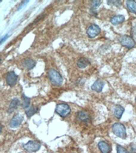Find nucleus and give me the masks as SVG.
I'll return each mask as SVG.
<instances>
[{
	"mask_svg": "<svg viewBox=\"0 0 136 153\" xmlns=\"http://www.w3.org/2000/svg\"><path fill=\"white\" fill-rule=\"evenodd\" d=\"M48 76L51 83L55 86H60L63 83V78H62L61 75L55 69H52L49 70L48 72Z\"/></svg>",
	"mask_w": 136,
	"mask_h": 153,
	"instance_id": "obj_1",
	"label": "nucleus"
},
{
	"mask_svg": "<svg viewBox=\"0 0 136 153\" xmlns=\"http://www.w3.org/2000/svg\"><path fill=\"white\" fill-rule=\"evenodd\" d=\"M112 131H113V133L115 136H117L119 138L125 139L126 137V128H125V127L122 124L115 123V124H113V126H112Z\"/></svg>",
	"mask_w": 136,
	"mask_h": 153,
	"instance_id": "obj_2",
	"label": "nucleus"
},
{
	"mask_svg": "<svg viewBox=\"0 0 136 153\" xmlns=\"http://www.w3.org/2000/svg\"><path fill=\"white\" fill-rule=\"evenodd\" d=\"M56 112L62 117H66L71 112V108L67 104H58L56 106Z\"/></svg>",
	"mask_w": 136,
	"mask_h": 153,
	"instance_id": "obj_3",
	"label": "nucleus"
},
{
	"mask_svg": "<svg viewBox=\"0 0 136 153\" xmlns=\"http://www.w3.org/2000/svg\"><path fill=\"white\" fill-rule=\"evenodd\" d=\"M119 42L122 45H123L127 49H131L135 45V42L134 41L133 38L127 35L122 36L121 38H119Z\"/></svg>",
	"mask_w": 136,
	"mask_h": 153,
	"instance_id": "obj_4",
	"label": "nucleus"
},
{
	"mask_svg": "<svg viewBox=\"0 0 136 153\" xmlns=\"http://www.w3.org/2000/svg\"><path fill=\"white\" fill-rule=\"evenodd\" d=\"M41 148V143L35 140H30L24 145V148L30 152H35Z\"/></svg>",
	"mask_w": 136,
	"mask_h": 153,
	"instance_id": "obj_5",
	"label": "nucleus"
},
{
	"mask_svg": "<svg viewBox=\"0 0 136 153\" xmlns=\"http://www.w3.org/2000/svg\"><path fill=\"white\" fill-rule=\"evenodd\" d=\"M18 78V76H17L14 71L8 72L6 76V81H7V85L10 86H14L17 83Z\"/></svg>",
	"mask_w": 136,
	"mask_h": 153,
	"instance_id": "obj_6",
	"label": "nucleus"
},
{
	"mask_svg": "<svg viewBox=\"0 0 136 153\" xmlns=\"http://www.w3.org/2000/svg\"><path fill=\"white\" fill-rule=\"evenodd\" d=\"M100 33V28L97 25H95V24H93V25H91L89 27L87 30V33H88V35L89 38H95L97 35H99Z\"/></svg>",
	"mask_w": 136,
	"mask_h": 153,
	"instance_id": "obj_7",
	"label": "nucleus"
},
{
	"mask_svg": "<svg viewBox=\"0 0 136 153\" xmlns=\"http://www.w3.org/2000/svg\"><path fill=\"white\" fill-rule=\"evenodd\" d=\"M24 117L20 114H16L10 122V128H18L23 121Z\"/></svg>",
	"mask_w": 136,
	"mask_h": 153,
	"instance_id": "obj_8",
	"label": "nucleus"
},
{
	"mask_svg": "<svg viewBox=\"0 0 136 153\" xmlns=\"http://www.w3.org/2000/svg\"><path fill=\"white\" fill-rule=\"evenodd\" d=\"M98 147L100 148V152L102 153H110L112 151V147L109 143L105 141H100L98 143Z\"/></svg>",
	"mask_w": 136,
	"mask_h": 153,
	"instance_id": "obj_9",
	"label": "nucleus"
},
{
	"mask_svg": "<svg viewBox=\"0 0 136 153\" xmlns=\"http://www.w3.org/2000/svg\"><path fill=\"white\" fill-rule=\"evenodd\" d=\"M103 85H104V83L103 81H101V80H97L94 82L92 85V89H93L95 92H98V93H100L102 91L103 88Z\"/></svg>",
	"mask_w": 136,
	"mask_h": 153,
	"instance_id": "obj_10",
	"label": "nucleus"
},
{
	"mask_svg": "<svg viewBox=\"0 0 136 153\" xmlns=\"http://www.w3.org/2000/svg\"><path fill=\"white\" fill-rule=\"evenodd\" d=\"M124 112V108L122 107L121 105H117L115 106V108H114V114H115V117H116L117 119H120L123 114Z\"/></svg>",
	"mask_w": 136,
	"mask_h": 153,
	"instance_id": "obj_11",
	"label": "nucleus"
},
{
	"mask_svg": "<svg viewBox=\"0 0 136 153\" xmlns=\"http://www.w3.org/2000/svg\"><path fill=\"white\" fill-rule=\"evenodd\" d=\"M77 117L81 121L83 122H88L90 120V117L88 115V112H84V111H81L78 112L77 114Z\"/></svg>",
	"mask_w": 136,
	"mask_h": 153,
	"instance_id": "obj_12",
	"label": "nucleus"
},
{
	"mask_svg": "<svg viewBox=\"0 0 136 153\" xmlns=\"http://www.w3.org/2000/svg\"><path fill=\"white\" fill-rule=\"evenodd\" d=\"M22 63H23L24 66L27 69H32L36 65L35 61H33V59H30V58H26V59L23 60Z\"/></svg>",
	"mask_w": 136,
	"mask_h": 153,
	"instance_id": "obj_13",
	"label": "nucleus"
},
{
	"mask_svg": "<svg viewBox=\"0 0 136 153\" xmlns=\"http://www.w3.org/2000/svg\"><path fill=\"white\" fill-rule=\"evenodd\" d=\"M124 20H125V18L123 15H115L111 19V22L113 25H118V24H120L124 22Z\"/></svg>",
	"mask_w": 136,
	"mask_h": 153,
	"instance_id": "obj_14",
	"label": "nucleus"
},
{
	"mask_svg": "<svg viewBox=\"0 0 136 153\" xmlns=\"http://www.w3.org/2000/svg\"><path fill=\"white\" fill-rule=\"evenodd\" d=\"M18 104H19V100L18 99H14V100H12V101L10 102V106H9V108H8V112L9 113H11L14 111V110L16 109L18 106Z\"/></svg>",
	"mask_w": 136,
	"mask_h": 153,
	"instance_id": "obj_15",
	"label": "nucleus"
},
{
	"mask_svg": "<svg viewBox=\"0 0 136 153\" xmlns=\"http://www.w3.org/2000/svg\"><path fill=\"white\" fill-rule=\"evenodd\" d=\"M90 64V62L88 61V59L85 58V57H82L80 60H78V62H77V66L79 68H81V69H84V68H85L86 66H88V65Z\"/></svg>",
	"mask_w": 136,
	"mask_h": 153,
	"instance_id": "obj_16",
	"label": "nucleus"
},
{
	"mask_svg": "<svg viewBox=\"0 0 136 153\" xmlns=\"http://www.w3.org/2000/svg\"><path fill=\"white\" fill-rule=\"evenodd\" d=\"M126 4L127 9L131 13L136 14V2H135V1H127Z\"/></svg>",
	"mask_w": 136,
	"mask_h": 153,
	"instance_id": "obj_17",
	"label": "nucleus"
},
{
	"mask_svg": "<svg viewBox=\"0 0 136 153\" xmlns=\"http://www.w3.org/2000/svg\"><path fill=\"white\" fill-rule=\"evenodd\" d=\"M30 99L25 95H22V108L26 109L30 106Z\"/></svg>",
	"mask_w": 136,
	"mask_h": 153,
	"instance_id": "obj_18",
	"label": "nucleus"
},
{
	"mask_svg": "<svg viewBox=\"0 0 136 153\" xmlns=\"http://www.w3.org/2000/svg\"><path fill=\"white\" fill-rule=\"evenodd\" d=\"M25 111H26V114L27 115V117H32L33 115H34L36 112H37V110L34 108V107H33V106H30L28 108L25 109Z\"/></svg>",
	"mask_w": 136,
	"mask_h": 153,
	"instance_id": "obj_19",
	"label": "nucleus"
},
{
	"mask_svg": "<svg viewBox=\"0 0 136 153\" xmlns=\"http://www.w3.org/2000/svg\"><path fill=\"white\" fill-rule=\"evenodd\" d=\"M101 2H102L101 1H97V0H94V1H92V3H91V8H92V10L96 9V8L101 4Z\"/></svg>",
	"mask_w": 136,
	"mask_h": 153,
	"instance_id": "obj_20",
	"label": "nucleus"
},
{
	"mask_svg": "<svg viewBox=\"0 0 136 153\" xmlns=\"http://www.w3.org/2000/svg\"><path fill=\"white\" fill-rule=\"evenodd\" d=\"M117 153H130L127 150H126L123 147L120 145L117 146Z\"/></svg>",
	"mask_w": 136,
	"mask_h": 153,
	"instance_id": "obj_21",
	"label": "nucleus"
},
{
	"mask_svg": "<svg viewBox=\"0 0 136 153\" xmlns=\"http://www.w3.org/2000/svg\"><path fill=\"white\" fill-rule=\"evenodd\" d=\"M107 4L112 5V6H116V7H119L122 4L121 1H107Z\"/></svg>",
	"mask_w": 136,
	"mask_h": 153,
	"instance_id": "obj_22",
	"label": "nucleus"
},
{
	"mask_svg": "<svg viewBox=\"0 0 136 153\" xmlns=\"http://www.w3.org/2000/svg\"><path fill=\"white\" fill-rule=\"evenodd\" d=\"M131 153H136V143H132L130 145Z\"/></svg>",
	"mask_w": 136,
	"mask_h": 153,
	"instance_id": "obj_23",
	"label": "nucleus"
},
{
	"mask_svg": "<svg viewBox=\"0 0 136 153\" xmlns=\"http://www.w3.org/2000/svg\"><path fill=\"white\" fill-rule=\"evenodd\" d=\"M7 37H8V36H5V37H4V38H2V40H1V42H3V41H4L5 40V39H6V38H7Z\"/></svg>",
	"mask_w": 136,
	"mask_h": 153,
	"instance_id": "obj_24",
	"label": "nucleus"
},
{
	"mask_svg": "<svg viewBox=\"0 0 136 153\" xmlns=\"http://www.w3.org/2000/svg\"><path fill=\"white\" fill-rule=\"evenodd\" d=\"M135 102H136V98H135Z\"/></svg>",
	"mask_w": 136,
	"mask_h": 153,
	"instance_id": "obj_25",
	"label": "nucleus"
}]
</instances>
